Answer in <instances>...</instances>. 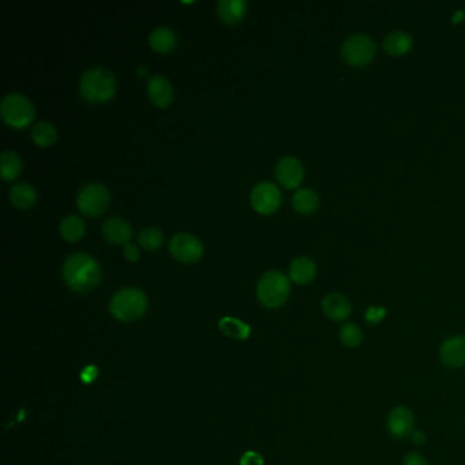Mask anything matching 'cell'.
<instances>
[{
    "mask_svg": "<svg viewBox=\"0 0 465 465\" xmlns=\"http://www.w3.org/2000/svg\"><path fill=\"white\" fill-rule=\"evenodd\" d=\"M102 266L88 253H74L64 259L61 276L64 283L77 292H91L102 281Z\"/></svg>",
    "mask_w": 465,
    "mask_h": 465,
    "instance_id": "obj_1",
    "label": "cell"
},
{
    "mask_svg": "<svg viewBox=\"0 0 465 465\" xmlns=\"http://www.w3.org/2000/svg\"><path fill=\"white\" fill-rule=\"evenodd\" d=\"M79 92L85 100L92 103L109 102L116 92V79L109 70L92 67L82 74Z\"/></svg>",
    "mask_w": 465,
    "mask_h": 465,
    "instance_id": "obj_2",
    "label": "cell"
},
{
    "mask_svg": "<svg viewBox=\"0 0 465 465\" xmlns=\"http://www.w3.org/2000/svg\"><path fill=\"white\" fill-rule=\"evenodd\" d=\"M148 309V298L140 288L124 287L115 292L109 302L111 314L120 322H133Z\"/></svg>",
    "mask_w": 465,
    "mask_h": 465,
    "instance_id": "obj_3",
    "label": "cell"
},
{
    "mask_svg": "<svg viewBox=\"0 0 465 465\" xmlns=\"http://www.w3.org/2000/svg\"><path fill=\"white\" fill-rule=\"evenodd\" d=\"M290 278L278 272L269 270L259 278L257 295L259 302L267 309H277L285 303L290 296Z\"/></svg>",
    "mask_w": 465,
    "mask_h": 465,
    "instance_id": "obj_4",
    "label": "cell"
},
{
    "mask_svg": "<svg viewBox=\"0 0 465 465\" xmlns=\"http://www.w3.org/2000/svg\"><path fill=\"white\" fill-rule=\"evenodd\" d=\"M0 115L8 126L14 129H22L33 122L36 109L25 95L14 92L3 97L0 103Z\"/></svg>",
    "mask_w": 465,
    "mask_h": 465,
    "instance_id": "obj_5",
    "label": "cell"
},
{
    "mask_svg": "<svg viewBox=\"0 0 465 465\" xmlns=\"http://www.w3.org/2000/svg\"><path fill=\"white\" fill-rule=\"evenodd\" d=\"M111 202V196L103 183L93 182L85 184L77 196V207L81 213L96 217L103 214Z\"/></svg>",
    "mask_w": 465,
    "mask_h": 465,
    "instance_id": "obj_6",
    "label": "cell"
},
{
    "mask_svg": "<svg viewBox=\"0 0 465 465\" xmlns=\"http://www.w3.org/2000/svg\"><path fill=\"white\" fill-rule=\"evenodd\" d=\"M169 252L173 258L182 263H194L202 257L204 246L196 235L179 232L169 240Z\"/></svg>",
    "mask_w": 465,
    "mask_h": 465,
    "instance_id": "obj_7",
    "label": "cell"
},
{
    "mask_svg": "<svg viewBox=\"0 0 465 465\" xmlns=\"http://www.w3.org/2000/svg\"><path fill=\"white\" fill-rule=\"evenodd\" d=\"M375 55L374 41L364 35L351 36L343 46V57L354 67L367 66Z\"/></svg>",
    "mask_w": 465,
    "mask_h": 465,
    "instance_id": "obj_8",
    "label": "cell"
},
{
    "mask_svg": "<svg viewBox=\"0 0 465 465\" xmlns=\"http://www.w3.org/2000/svg\"><path fill=\"white\" fill-rule=\"evenodd\" d=\"M252 205L260 214L276 211L281 204V193L272 182H260L252 190Z\"/></svg>",
    "mask_w": 465,
    "mask_h": 465,
    "instance_id": "obj_9",
    "label": "cell"
},
{
    "mask_svg": "<svg viewBox=\"0 0 465 465\" xmlns=\"http://www.w3.org/2000/svg\"><path fill=\"white\" fill-rule=\"evenodd\" d=\"M414 414L407 407H396L386 417V430L396 439L410 438L414 433Z\"/></svg>",
    "mask_w": 465,
    "mask_h": 465,
    "instance_id": "obj_10",
    "label": "cell"
},
{
    "mask_svg": "<svg viewBox=\"0 0 465 465\" xmlns=\"http://www.w3.org/2000/svg\"><path fill=\"white\" fill-rule=\"evenodd\" d=\"M305 176V168L296 157H283L276 165V178L287 189L298 187Z\"/></svg>",
    "mask_w": 465,
    "mask_h": 465,
    "instance_id": "obj_11",
    "label": "cell"
},
{
    "mask_svg": "<svg viewBox=\"0 0 465 465\" xmlns=\"http://www.w3.org/2000/svg\"><path fill=\"white\" fill-rule=\"evenodd\" d=\"M439 359L449 368L465 366V336H455L444 341L439 350Z\"/></svg>",
    "mask_w": 465,
    "mask_h": 465,
    "instance_id": "obj_12",
    "label": "cell"
},
{
    "mask_svg": "<svg viewBox=\"0 0 465 465\" xmlns=\"http://www.w3.org/2000/svg\"><path fill=\"white\" fill-rule=\"evenodd\" d=\"M103 236L106 242L112 245H126L131 240L133 228L131 225L120 217H111L105 220L102 228Z\"/></svg>",
    "mask_w": 465,
    "mask_h": 465,
    "instance_id": "obj_13",
    "label": "cell"
},
{
    "mask_svg": "<svg viewBox=\"0 0 465 465\" xmlns=\"http://www.w3.org/2000/svg\"><path fill=\"white\" fill-rule=\"evenodd\" d=\"M148 95L155 106H168L173 100V88L169 79L161 74H155L148 81Z\"/></svg>",
    "mask_w": 465,
    "mask_h": 465,
    "instance_id": "obj_14",
    "label": "cell"
},
{
    "mask_svg": "<svg viewBox=\"0 0 465 465\" xmlns=\"http://www.w3.org/2000/svg\"><path fill=\"white\" fill-rule=\"evenodd\" d=\"M322 310L332 321L343 322L351 315L352 306L345 296L340 294H329L322 301Z\"/></svg>",
    "mask_w": 465,
    "mask_h": 465,
    "instance_id": "obj_15",
    "label": "cell"
},
{
    "mask_svg": "<svg viewBox=\"0 0 465 465\" xmlns=\"http://www.w3.org/2000/svg\"><path fill=\"white\" fill-rule=\"evenodd\" d=\"M216 10L222 22L235 25L245 18L247 3L245 0H220L216 4Z\"/></svg>",
    "mask_w": 465,
    "mask_h": 465,
    "instance_id": "obj_16",
    "label": "cell"
},
{
    "mask_svg": "<svg viewBox=\"0 0 465 465\" xmlns=\"http://www.w3.org/2000/svg\"><path fill=\"white\" fill-rule=\"evenodd\" d=\"M288 273H290V278L294 283L299 285H306L314 280L316 274V266L310 258L299 257L290 263Z\"/></svg>",
    "mask_w": 465,
    "mask_h": 465,
    "instance_id": "obj_17",
    "label": "cell"
},
{
    "mask_svg": "<svg viewBox=\"0 0 465 465\" xmlns=\"http://www.w3.org/2000/svg\"><path fill=\"white\" fill-rule=\"evenodd\" d=\"M10 202L18 209H29L36 204L37 193L29 183L21 182L14 184L8 191Z\"/></svg>",
    "mask_w": 465,
    "mask_h": 465,
    "instance_id": "obj_18",
    "label": "cell"
},
{
    "mask_svg": "<svg viewBox=\"0 0 465 465\" xmlns=\"http://www.w3.org/2000/svg\"><path fill=\"white\" fill-rule=\"evenodd\" d=\"M412 37L403 32V30H396L389 33L385 40H383V50L388 52L392 56H403L407 52L412 48Z\"/></svg>",
    "mask_w": 465,
    "mask_h": 465,
    "instance_id": "obj_19",
    "label": "cell"
},
{
    "mask_svg": "<svg viewBox=\"0 0 465 465\" xmlns=\"http://www.w3.org/2000/svg\"><path fill=\"white\" fill-rule=\"evenodd\" d=\"M178 37L175 32L168 26H158L149 35V44L157 52L165 53L172 51L176 47Z\"/></svg>",
    "mask_w": 465,
    "mask_h": 465,
    "instance_id": "obj_20",
    "label": "cell"
},
{
    "mask_svg": "<svg viewBox=\"0 0 465 465\" xmlns=\"http://www.w3.org/2000/svg\"><path fill=\"white\" fill-rule=\"evenodd\" d=\"M218 329L227 337H231L235 340H246L249 339L252 333V328L247 323L234 316H224L222 319H220Z\"/></svg>",
    "mask_w": 465,
    "mask_h": 465,
    "instance_id": "obj_21",
    "label": "cell"
},
{
    "mask_svg": "<svg viewBox=\"0 0 465 465\" xmlns=\"http://www.w3.org/2000/svg\"><path fill=\"white\" fill-rule=\"evenodd\" d=\"M85 221L75 214L66 216L60 222V234L67 242H78L85 234Z\"/></svg>",
    "mask_w": 465,
    "mask_h": 465,
    "instance_id": "obj_22",
    "label": "cell"
},
{
    "mask_svg": "<svg viewBox=\"0 0 465 465\" xmlns=\"http://www.w3.org/2000/svg\"><path fill=\"white\" fill-rule=\"evenodd\" d=\"M22 171V158L14 151H4L0 155V176L3 180H14Z\"/></svg>",
    "mask_w": 465,
    "mask_h": 465,
    "instance_id": "obj_23",
    "label": "cell"
},
{
    "mask_svg": "<svg viewBox=\"0 0 465 465\" xmlns=\"http://www.w3.org/2000/svg\"><path fill=\"white\" fill-rule=\"evenodd\" d=\"M292 205L301 214H311L319 205L318 194L311 189H299L292 197Z\"/></svg>",
    "mask_w": 465,
    "mask_h": 465,
    "instance_id": "obj_24",
    "label": "cell"
},
{
    "mask_svg": "<svg viewBox=\"0 0 465 465\" xmlns=\"http://www.w3.org/2000/svg\"><path fill=\"white\" fill-rule=\"evenodd\" d=\"M32 138L39 146H50L57 138V130L51 122L43 120L33 126Z\"/></svg>",
    "mask_w": 465,
    "mask_h": 465,
    "instance_id": "obj_25",
    "label": "cell"
},
{
    "mask_svg": "<svg viewBox=\"0 0 465 465\" xmlns=\"http://www.w3.org/2000/svg\"><path fill=\"white\" fill-rule=\"evenodd\" d=\"M138 243L149 252L160 249L164 243V234L158 227H146L138 235Z\"/></svg>",
    "mask_w": 465,
    "mask_h": 465,
    "instance_id": "obj_26",
    "label": "cell"
},
{
    "mask_svg": "<svg viewBox=\"0 0 465 465\" xmlns=\"http://www.w3.org/2000/svg\"><path fill=\"white\" fill-rule=\"evenodd\" d=\"M340 341L348 348L359 347L363 341L362 329L355 323H345L340 329Z\"/></svg>",
    "mask_w": 465,
    "mask_h": 465,
    "instance_id": "obj_27",
    "label": "cell"
},
{
    "mask_svg": "<svg viewBox=\"0 0 465 465\" xmlns=\"http://www.w3.org/2000/svg\"><path fill=\"white\" fill-rule=\"evenodd\" d=\"M385 315H386V309L372 306V307H370L368 310L366 311L364 316H366V321L372 325V323L381 322L385 318Z\"/></svg>",
    "mask_w": 465,
    "mask_h": 465,
    "instance_id": "obj_28",
    "label": "cell"
},
{
    "mask_svg": "<svg viewBox=\"0 0 465 465\" xmlns=\"http://www.w3.org/2000/svg\"><path fill=\"white\" fill-rule=\"evenodd\" d=\"M123 256H124V258L129 259L130 262H137L140 259V257H141V252H140V249L134 243L129 242V243H126L123 246Z\"/></svg>",
    "mask_w": 465,
    "mask_h": 465,
    "instance_id": "obj_29",
    "label": "cell"
},
{
    "mask_svg": "<svg viewBox=\"0 0 465 465\" xmlns=\"http://www.w3.org/2000/svg\"><path fill=\"white\" fill-rule=\"evenodd\" d=\"M97 377H99V368L95 364L86 366L81 372V379L85 383H92Z\"/></svg>",
    "mask_w": 465,
    "mask_h": 465,
    "instance_id": "obj_30",
    "label": "cell"
},
{
    "mask_svg": "<svg viewBox=\"0 0 465 465\" xmlns=\"http://www.w3.org/2000/svg\"><path fill=\"white\" fill-rule=\"evenodd\" d=\"M240 465H263V459L256 452H247L240 459Z\"/></svg>",
    "mask_w": 465,
    "mask_h": 465,
    "instance_id": "obj_31",
    "label": "cell"
},
{
    "mask_svg": "<svg viewBox=\"0 0 465 465\" xmlns=\"http://www.w3.org/2000/svg\"><path fill=\"white\" fill-rule=\"evenodd\" d=\"M403 465H427V462L426 459L419 455V453H408L406 457H404V462H403Z\"/></svg>",
    "mask_w": 465,
    "mask_h": 465,
    "instance_id": "obj_32",
    "label": "cell"
},
{
    "mask_svg": "<svg viewBox=\"0 0 465 465\" xmlns=\"http://www.w3.org/2000/svg\"><path fill=\"white\" fill-rule=\"evenodd\" d=\"M411 439L416 445H423L426 442V434L420 430H414V433L411 434Z\"/></svg>",
    "mask_w": 465,
    "mask_h": 465,
    "instance_id": "obj_33",
    "label": "cell"
},
{
    "mask_svg": "<svg viewBox=\"0 0 465 465\" xmlns=\"http://www.w3.org/2000/svg\"><path fill=\"white\" fill-rule=\"evenodd\" d=\"M465 19V10H457L456 14L452 17L453 23H460Z\"/></svg>",
    "mask_w": 465,
    "mask_h": 465,
    "instance_id": "obj_34",
    "label": "cell"
},
{
    "mask_svg": "<svg viewBox=\"0 0 465 465\" xmlns=\"http://www.w3.org/2000/svg\"><path fill=\"white\" fill-rule=\"evenodd\" d=\"M146 73H148V70H146L144 66L138 68V74H140V75H146Z\"/></svg>",
    "mask_w": 465,
    "mask_h": 465,
    "instance_id": "obj_35",
    "label": "cell"
}]
</instances>
